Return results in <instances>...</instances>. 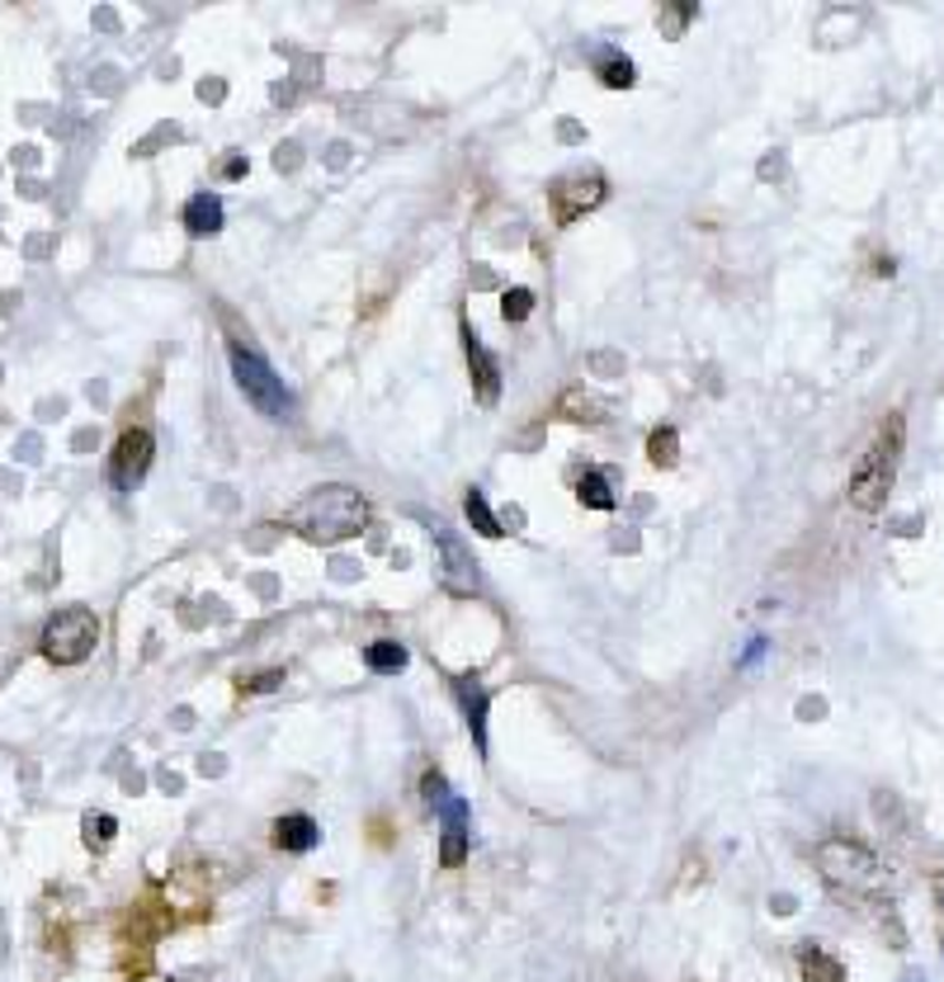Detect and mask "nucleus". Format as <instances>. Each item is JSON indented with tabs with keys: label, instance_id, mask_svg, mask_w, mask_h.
Returning a JSON list of instances; mask_svg holds the SVG:
<instances>
[{
	"label": "nucleus",
	"instance_id": "nucleus-1",
	"mask_svg": "<svg viewBox=\"0 0 944 982\" xmlns=\"http://www.w3.org/2000/svg\"><path fill=\"white\" fill-rule=\"evenodd\" d=\"M284 524L293 534H303L307 543H345V539L364 534L369 501H364L359 487L326 482V487H312L293 511H284Z\"/></svg>",
	"mask_w": 944,
	"mask_h": 982
},
{
	"label": "nucleus",
	"instance_id": "nucleus-2",
	"mask_svg": "<svg viewBox=\"0 0 944 982\" xmlns=\"http://www.w3.org/2000/svg\"><path fill=\"white\" fill-rule=\"evenodd\" d=\"M902 440H906V426L902 416L893 411L879 426V435L869 440V449L860 453V463L850 472V505L854 511H879V505L893 497V482H898V459H902Z\"/></svg>",
	"mask_w": 944,
	"mask_h": 982
},
{
	"label": "nucleus",
	"instance_id": "nucleus-3",
	"mask_svg": "<svg viewBox=\"0 0 944 982\" xmlns=\"http://www.w3.org/2000/svg\"><path fill=\"white\" fill-rule=\"evenodd\" d=\"M817 865H821V874H827V884L841 888V892H869V888L883 884L879 855H873L869 846H860V840H846V836L821 840Z\"/></svg>",
	"mask_w": 944,
	"mask_h": 982
},
{
	"label": "nucleus",
	"instance_id": "nucleus-4",
	"mask_svg": "<svg viewBox=\"0 0 944 982\" xmlns=\"http://www.w3.org/2000/svg\"><path fill=\"white\" fill-rule=\"evenodd\" d=\"M227 359H232V374H237V388L247 393V401L260 411V416H270V420H284L289 411H293V397H289V388L279 383V374L255 355V349H247L241 341H232L227 345Z\"/></svg>",
	"mask_w": 944,
	"mask_h": 982
},
{
	"label": "nucleus",
	"instance_id": "nucleus-5",
	"mask_svg": "<svg viewBox=\"0 0 944 982\" xmlns=\"http://www.w3.org/2000/svg\"><path fill=\"white\" fill-rule=\"evenodd\" d=\"M95 643H99V624H95V614L81 609V605L57 609V614L48 619V628H43V657L57 661V666L85 661V657L95 652Z\"/></svg>",
	"mask_w": 944,
	"mask_h": 982
},
{
	"label": "nucleus",
	"instance_id": "nucleus-6",
	"mask_svg": "<svg viewBox=\"0 0 944 982\" xmlns=\"http://www.w3.org/2000/svg\"><path fill=\"white\" fill-rule=\"evenodd\" d=\"M421 794H426V803H430V813L444 822V846H440L444 869H459L463 859H468V803L444 784V775H426V780H421Z\"/></svg>",
	"mask_w": 944,
	"mask_h": 982
},
{
	"label": "nucleus",
	"instance_id": "nucleus-7",
	"mask_svg": "<svg viewBox=\"0 0 944 982\" xmlns=\"http://www.w3.org/2000/svg\"><path fill=\"white\" fill-rule=\"evenodd\" d=\"M151 453H156V440L147 430H124L114 445V459H109V482L114 491H133L143 487L147 468H151Z\"/></svg>",
	"mask_w": 944,
	"mask_h": 982
},
{
	"label": "nucleus",
	"instance_id": "nucleus-8",
	"mask_svg": "<svg viewBox=\"0 0 944 982\" xmlns=\"http://www.w3.org/2000/svg\"><path fill=\"white\" fill-rule=\"evenodd\" d=\"M434 543H440V582H444V591L463 595V600H468V595H478L482 576H478V563H472L468 543L459 534H449V530L434 534Z\"/></svg>",
	"mask_w": 944,
	"mask_h": 982
},
{
	"label": "nucleus",
	"instance_id": "nucleus-9",
	"mask_svg": "<svg viewBox=\"0 0 944 982\" xmlns=\"http://www.w3.org/2000/svg\"><path fill=\"white\" fill-rule=\"evenodd\" d=\"M605 199V180L600 175H571V180H557L553 203H557V222H576L586 208H596Z\"/></svg>",
	"mask_w": 944,
	"mask_h": 982
},
{
	"label": "nucleus",
	"instance_id": "nucleus-10",
	"mask_svg": "<svg viewBox=\"0 0 944 982\" xmlns=\"http://www.w3.org/2000/svg\"><path fill=\"white\" fill-rule=\"evenodd\" d=\"M463 345H468V368H472V383H478V397L492 407V401L501 397V364H496L492 349L478 341L472 326H463Z\"/></svg>",
	"mask_w": 944,
	"mask_h": 982
},
{
	"label": "nucleus",
	"instance_id": "nucleus-11",
	"mask_svg": "<svg viewBox=\"0 0 944 982\" xmlns=\"http://www.w3.org/2000/svg\"><path fill=\"white\" fill-rule=\"evenodd\" d=\"M459 704H463V718H468V728H472V742H478V751H486V686L478 676H459Z\"/></svg>",
	"mask_w": 944,
	"mask_h": 982
},
{
	"label": "nucleus",
	"instance_id": "nucleus-12",
	"mask_svg": "<svg viewBox=\"0 0 944 982\" xmlns=\"http://www.w3.org/2000/svg\"><path fill=\"white\" fill-rule=\"evenodd\" d=\"M322 840V827L312 822L307 813H289V817H279L274 822V846L279 850H293V855H307L312 846Z\"/></svg>",
	"mask_w": 944,
	"mask_h": 982
},
{
	"label": "nucleus",
	"instance_id": "nucleus-13",
	"mask_svg": "<svg viewBox=\"0 0 944 982\" xmlns=\"http://www.w3.org/2000/svg\"><path fill=\"white\" fill-rule=\"evenodd\" d=\"M222 222H227V213H222L218 195H195L185 203V232L189 237H218Z\"/></svg>",
	"mask_w": 944,
	"mask_h": 982
},
{
	"label": "nucleus",
	"instance_id": "nucleus-14",
	"mask_svg": "<svg viewBox=\"0 0 944 982\" xmlns=\"http://www.w3.org/2000/svg\"><path fill=\"white\" fill-rule=\"evenodd\" d=\"M798 963H803V978H808V982H846L841 959H831L827 950H817V944H803Z\"/></svg>",
	"mask_w": 944,
	"mask_h": 982
},
{
	"label": "nucleus",
	"instance_id": "nucleus-15",
	"mask_svg": "<svg viewBox=\"0 0 944 982\" xmlns=\"http://www.w3.org/2000/svg\"><path fill=\"white\" fill-rule=\"evenodd\" d=\"M364 661H369V671H378V676H397L401 666H407V647L392 638H378L374 647H364Z\"/></svg>",
	"mask_w": 944,
	"mask_h": 982
},
{
	"label": "nucleus",
	"instance_id": "nucleus-16",
	"mask_svg": "<svg viewBox=\"0 0 944 982\" xmlns=\"http://www.w3.org/2000/svg\"><path fill=\"white\" fill-rule=\"evenodd\" d=\"M463 511H468V520H472V530H478V534H486V539H501V520L492 515V505H486L482 491H468Z\"/></svg>",
	"mask_w": 944,
	"mask_h": 982
},
{
	"label": "nucleus",
	"instance_id": "nucleus-17",
	"mask_svg": "<svg viewBox=\"0 0 944 982\" xmlns=\"http://www.w3.org/2000/svg\"><path fill=\"white\" fill-rule=\"evenodd\" d=\"M576 497H581L590 511H615V491H609V482L600 478V472H586V478L576 482Z\"/></svg>",
	"mask_w": 944,
	"mask_h": 982
},
{
	"label": "nucleus",
	"instance_id": "nucleus-18",
	"mask_svg": "<svg viewBox=\"0 0 944 982\" xmlns=\"http://www.w3.org/2000/svg\"><path fill=\"white\" fill-rule=\"evenodd\" d=\"M534 312V293L529 289H505L501 293V317L505 322H524Z\"/></svg>",
	"mask_w": 944,
	"mask_h": 982
},
{
	"label": "nucleus",
	"instance_id": "nucleus-19",
	"mask_svg": "<svg viewBox=\"0 0 944 982\" xmlns=\"http://www.w3.org/2000/svg\"><path fill=\"white\" fill-rule=\"evenodd\" d=\"M600 81L615 85V91H628V85H633V62H628V58H605L600 62Z\"/></svg>",
	"mask_w": 944,
	"mask_h": 982
},
{
	"label": "nucleus",
	"instance_id": "nucleus-20",
	"mask_svg": "<svg viewBox=\"0 0 944 982\" xmlns=\"http://www.w3.org/2000/svg\"><path fill=\"white\" fill-rule=\"evenodd\" d=\"M647 453H652V463H675V430H657L652 440H647Z\"/></svg>",
	"mask_w": 944,
	"mask_h": 982
},
{
	"label": "nucleus",
	"instance_id": "nucleus-21",
	"mask_svg": "<svg viewBox=\"0 0 944 982\" xmlns=\"http://www.w3.org/2000/svg\"><path fill=\"white\" fill-rule=\"evenodd\" d=\"M114 832H118L114 817H104V813H99V817H85V840H91V846H104V840H109Z\"/></svg>",
	"mask_w": 944,
	"mask_h": 982
},
{
	"label": "nucleus",
	"instance_id": "nucleus-22",
	"mask_svg": "<svg viewBox=\"0 0 944 982\" xmlns=\"http://www.w3.org/2000/svg\"><path fill=\"white\" fill-rule=\"evenodd\" d=\"M279 680H284V671H265V676H255V680H251V686H247V690H255V694H265V690H274V686H279Z\"/></svg>",
	"mask_w": 944,
	"mask_h": 982
},
{
	"label": "nucleus",
	"instance_id": "nucleus-23",
	"mask_svg": "<svg viewBox=\"0 0 944 982\" xmlns=\"http://www.w3.org/2000/svg\"><path fill=\"white\" fill-rule=\"evenodd\" d=\"M765 647H770V643H765V638H751V647H746V657H742L737 666H756V661L765 657Z\"/></svg>",
	"mask_w": 944,
	"mask_h": 982
},
{
	"label": "nucleus",
	"instance_id": "nucleus-24",
	"mask_svg": "<svg viewBox=\"0 0 944 982\" xmlns=\"http://www.w3.org/2000/svg\"><path fill=\"white\" fill-rule=\"evenodd\" d=\"M227 180H241V175H247V161H241V156H232V161H227Z\"/></svg>",
	"mask_w": 944,
	"mask_h": 982
},
{
	"label": "nucleus",
	"instance_id": "nucleus-25",
	"mask_svg": "<svg viewBox=\"0 0 944 982\" xmlns=\"http://www.w3.org/2000/svg\"><path fill=\"white\" fill-rule=\"evenodd\" d=\"M935 892H940V902H944V874H940V879H935Z\"/></svg>",
	"mask_w": 944,
	"mask_h": 982
},
{
	"label": "nucleus",
	"instance_id": "nucleus-26",
	"mask_svg": "<svg viewBox=\"0 0 944 982\" xmlns=\"http://www.w3.org/2000/svg\"><path fill=\"white\" fill-rule=\"evenodd\" d=\"M906 982H921V978H916V973H912V978H906Z\"/></svg>",
	"mask_w": 944,
	"mask_h": 982
}]
</instances>
